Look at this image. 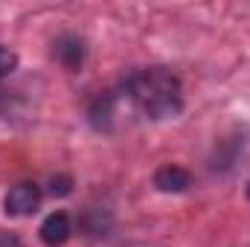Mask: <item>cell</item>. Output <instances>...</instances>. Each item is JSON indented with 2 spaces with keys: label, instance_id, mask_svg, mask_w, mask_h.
<instances>
[{
  "label": "cell",
  "instance_id": "1",
  "mask_svg": "<svg viewBox=\"0 0 250 247\" xmlns=\"http://www.w3.org/2000/svg\"><path fill=\"white\" fill-rule=\"evenodd\" d=\"M125 99L134 111L148 120H169L184 111V87L181 79L166 67H148L134 73L125 82Z\"/></svg>",
  "mask_w": 250,
  "mask_h": 247
},
{
  "label": "cell",
  "instance_id": "7",
  "mask_svg": "<svg viewBox=\"0 0 250 247\" xmlns=\"http://www.w3.org/2000/svg\"><path fill=\"white\" fill-rule=\"evenodd\" d=\"M50 192L53 195H70V178H53V184H50Z\"/></svg>",
  "mask_w": 250,
  "mask_h": 247
},
{
  "label": "cell",
  "instance_id": "5",
  "mask_svg": "<svg viewBox=\"0 0 250 247\" xmlns=\"http://www.w3.org/2000/svg\"><path fill=\"white\" fill-rule=\"evenodd\" d=\"M154 186L160 192H187L192 186V175L181 166H160L154 172Z\"/></svg>",
  "mask_w": 250,
  "mask_h": 247
},
{
  "label": "cell",
  "instance_id": "4",
  "mask_svg": "<svg viewBox=\"0 0 250 247\" xmlns=\"http://www.w3.org/2000/svg\"><path fill=\"white\" fill-rule=\"evenodd\" d=\"M84 56H87V47L79 35H62L56 41V59L67 67V70H79L84 64Z\"/></svg>",
  "mask_w": 250,
  "mask_h": 247
},
{
  "label": "cell",
  "instance_id": "6",
  "mask_svg": "<svg viewBox=\"0 0 250 247\" xmlns=\"http://www.w3.org/2000/svg\"><path fill=\"white\" fill-rule=\"evenodd\" d=\"M18 70V53H12L9 47H0V79L12 76Z\"/></svg>",
  "mask_w": 250,
  "mask_h": 247
},
{
  "label": "cell",
  "instance_id": "3",
  "mask_svg": "<svg viewBox=\"0 0 250 247\" xmlns=\"http://www.w3.org/2000/svg\"><path fill=\"white\" fill-rule=\"evenodd\" d=\"M70 233H73V224H70V215H67L64 209L50 212V215L41 221V230H38L41 242H44L47 247H62V245H67Z\"/></svg>",
  "mask_w": 250,
  "mask_h": 247
},
{
  "label": "cell",
  "instance_id": "9",
  "mask_svg": "<svg viewBox=\"0 0 250 247\" xmlns=\"http://www.w3.org/2000/svg\"><path fill=\"white\" fill-rule=\"evenodd\" d=\"M248 195H250V186H248Z\"/></svg>",
  "mask_w": 250,
  "mask_h": 247
},
{
  "label": "cell",
  "instance_id": "8",
  "mask_svg": "<svg viewBox=\"0 0 250 247\" xmlns=\"http://www.w3.org/2000/svg\"><path fill=\"white\" fill-rule=\"evenodd\" d=\"M0 247H23V242L15 233H0Z\"/></svg>",
  "mask_w": 250,
  "mask_h": 247
},
{
  "label": "cell",
  "instance_id": "2",
  "mask_svg": "<svg viewBox=\"0 0 250 247\" xmlns=\"http://www.w3.org/2000/svg\"><path fill=\"white\" fill-rule=\"evenodd\" d=\"M38 206H41V186L32 184V181L15 184L3 198L6 215H32Z\"/></svg>",
  "mask_w": 250,
  "mask_h": 247
}]
</instances>
